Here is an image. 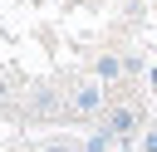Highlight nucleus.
<instances>
[{"instance_id": "nucleus-1", "label": "nucleus", "mask_w": 157, "mask_h": 152, "mask_svg": "<svg viewBox=\"0 0 157 152\" xmlns=\"http://www.w3.org/2000/svg\"><path fill=\"white\" fill-rule=\"evenodd\" d=\"M103 108V93H98V83H83V88H74V113L78 118H93Z\"/></svg>"}, {"instance_id": "nucleus-2", "label": "nucleus", "mask_w": 157, "mask_h": 152, "mask_svg": "<svg viewBox=\"0 0 157 152\" xmlns=\"http://www.w3.org/2000/svg\"><path fill=\"white\" fill-rule=\"evenodd\" d=\"M118 74H128L118 54H98V59H93V78H103V83H113Z\"/></svg>"}, {"instance_id": "nucleus-3", "label": "nucleus", "mask_w": 157, "mask_h": 152, "mask_svg": "<svg viewBox=\"0 0 157 152\" xmlns=\"http://www.w3.org/2000/svg\"><path fill=\"white\" fill-rule=\"evenodd\" d=\"M108 127H113L118 137H132V132H137V113H132V108H113V113H108Z\"/></svg>"}, {"instance_id": "nucleus-4", "label": "nucleus", "mask_w": 157, "mask_h": 152, "mask_svg": "<svg viewBox=\"0 0 157 152\" xmlns=\"http://www.w3.org/2000/svg\"><path fill=\"white\" fill-rule=\"evenodd\" d=\"M113 142H118V132H113V127H108V123H103V127H98V132H93V137H88V142H83V147H78V152H108V147H113Z\"/></svg>"}, {"instance_id": "nucleus-5", "label": "nucleus", "mask_w": 157, "mask_h": 152, "mask_svg": "<svg viewBox=\"0 0 157 152\" xmlns=\"http://www.w3.org/2000/svg\"><path fill=\"white\" fill-rule=\"evenodd\" d=\"M142 152H157V127H147V132H142Z\"/></svg>"}, {"instance_id": "nucleus-6", "label": "nucleus", "mask_w": 157, "mask_h": 152, "mask_svg": "<svg viewBox=\"0 0 157 152\" xmlns=\"http://www.w3.org/2000/svg\"><path fill=\"white\" fill-rule=\"evenodd\" d=\"M44 152H74V142H49Z\"/></svg>"}, {"instance_id": "nucleus-7", "label": "nucleus", "mask_w": 157, "mask_h": 152, "mask_svg": "<svg viewBox=\"0 0 157 152\" xmlns=\"http://www.w3.org/2000/svg\"><path fill=\"white\" fill-rule=\"evenodd\" d=\"M147 83H152V88H157V64H152V69H147Z\"/></svg>"}]
</instances>
